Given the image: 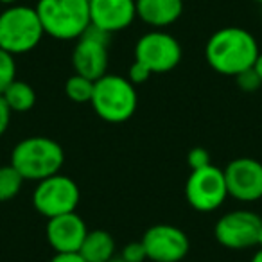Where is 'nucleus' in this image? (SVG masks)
<instances>
[{
  "instance_id": "nucleus-1",
  "label": "nucleus",
  "mask_w": 262,
  "mask_h": 262,
  "mask_svg": "<svg viewBox=\"0 0 262 262\" xmlns=\"http://www.w3.org/2000/svg\"><path fill=\"white\" fill-rule=\"evenodd\" d=\"M258 43L250 31L243 27H223L208 38L205 58L208 65L223 76H233L255 65Z\"/></svg>"
},
{
  "instance_id": "nucleus-2",
  "label": "nucleus",
  "mask_w": 262,
  "mask_h": 262,
  "mask_svg": "<svg viewBox=\"0 0 262 262\" xmlns=\"http://www.w3.org/2000/svg\"><path fill=\"white\" fill-rule=\"evenodd\" d=\"M63 164V147L47 137H29L20 140L11 153V165L29 182H41L58 174Z\"/></svg>"
},
{
  "instance_id": "nucleus-3",
  "label": "nucleus",
  "mask_w": 262,
  "mask_h": 262,
  "mask_svg": "<svg viewBox=\"0 0 262 262\" xmlns=\"http://www.w3.org/2000/svg\"><path fill=\"white\" fill-rule=\"evenodd\" d=\"M36 13L45 34L56 40H77L90 27V0H40Z\"/></svg>"
},
{
  "instance_id": "nucleus-4",
  "label": "nucleus",
  "mask_w": 262,
  "mask_h": 262,
  "mask_svg": "<svg viewBox=\"0 0 262 262\" xmlns=\"http://www.w3.org/2000/svg\"><path fill=\"white\" fill-rule=\"evenodd\" d=\"M90 104L102 120L120 124L133 117L139 104V95L135 84L127 77L104 74L94 83V95Z\"/></svg>"
},
{
  "instance_id": "nucleus-5",
  "label": "nucleus",
  "mask_w": 262,
  "mask_h": 262,
  "mask_svg": "<svg viewBox=\"0 0 262 262\" xmlns=\"http://www.w3.org/2000/svg\"><path fill=\"white\" fill-rule=\"evenodd\" d=\"M43 34L36 8L16 4L0 13V49L9 54L18 56L36 49Z\"/></svg>"
},
{
  "instance_id": "nucleus-6",
  "label": "nucleus",
  "mask_w": 262,
  "mask_h": 262,
  "mask_svg": "<svg viewBox=\"0 0 262 262\" xmlns=\"http://www.w3.org/2000/svg\"><path fill=\"white\" fill-rule=\"evenodd\" d=\"M79 187L72 178L65 174H54L38 182L33 192V205L43 217H58L76 212L79 205Z\"/></svg>"
},
{
  "instance_id": "nucleus-7",
  "label": "nucleus",
  "mask_w": 262,
  "mask_h": 262,
  "mask_svg": "<svg viewBox=\"0 0 262 262\" xmlns=\"http://www.w3.org/2000/svg\"><path fill=\"white\" fill-rule=\"evenodd\" d=\"M214 235L228 250L257 248L262 241V215L251 210H232L217 219Z\"/></svg>"
},
{
  "instance_id": "nucleus-8",
  "label": "nucleus",
  "mask_w": 262,
  "mask_h": 262,
  "mask_svg": "<svg viewBox=\"0 0 262 262\" xmlns=\"http://www.w3.org/2000/svg\"><path fill=\"white\" fill-rule=\"evenodd\" d=\"M185 198L198 212H214L228 198L225 171L215 165L190 171L185 183Z\"/></svg>"
},
{
  "instance_id": "nucleus-9",
  "label": "nucleus",
  "mask_w": 262,
  "mask_h": 262,
  "mask_svg": "<svg viewBox=\"0 0 262 262\" xmlns=\"http://www.w3.org/2000/svg\"><path fill=\"white\" fill-rule=\"evenodd\" d=\"M135 61L142 63L151 74H165L182 61V45L172 34L149 31L135 45Z\"/></svg>"
},
{
  "instance_id": "nucleus-10",
  "label": "nucleus",
  "mask_w": 262,
  "mask_h": 262,
  "mask_svg": "<svg viewBox=\"0 0 262 262\" xmlns=\"http://www.w3.org/2000/svg\"><path fill=\"white\" fill-rule=\"evenodd\" d=\"M108 41L110 34L90 24L84 34L77 38L72 51L74 72L92 81L108 74Z\"/></svg>"
},
{
  "instance_id": "nucleus-11",
  "label": "nucleus",
  "mask_w": 262,
  "mask_h": 262,
  "mask_svg": "<svg viewBox=\"0 0 262 262\" xmlns=\"http://www.w3.org/2000/svg\"><path fill=\"white\" fill-rule=\"evenodd\" d=\"M147 260L182 262L190 250V241L182 228L172 225H155L142 235Z\"/></svg>"
},
{
  "instance_id": "nucleus-12",
  "label": "nucleus",
  "mask_w": 262,
  "mask_h": 262,
  "mask_svg": "<svg viewBox=\"0 0 262 262\" xmlns=\"http://www.w3.org/2000/svg\"><path fill=\"white\" fill-rule=\"evenodd\" d=\"M228 196L243 203H253L262 198V164L255 158H235L225 169Z\"/></svg>"
},
{
  "instance_id": "nucleus-13",
  "label": "nucleus",
  "mask_w": 262,
  "mask_h": 262,
  "mask_svg": "<svg viewBox=\"0 0 262 262\" xmlns=\"http://www.w3.org/2000/svg\"><path fill=\"white\" fill-rule=\"evenodd\" d=\"M86 233V223L76 212L47 219L45 235L56 253H77Z\"/></svg>"
},
{
  "instance_id": "nucleus-14",
  "label": "nucleus",
  "mask_w": 262,
  "mask_h": 262,
  "mask_svg": "<svg viewBox=\"0 0 262 262\" xmlns=\"http://www.w3.org/2000/svg\"><path fill=\"white\" fill-rule=\"evenodd\" d=\"M135 18V0H90V24L108 34L129 27Z\"/></svg>"
},
{
  "instance_id": "nucleus-15",
  "label": "nucleus",
  "mask_w": 262,
  "mask_h": 262,
  "mask_svg": "<svg viewBox=\"0 0 262 262\" xmlns=\"http://www.w3.org/2000/svg\"><path fill=\"white\" fill-rule=\"evenodd\" d=\"M135 4L137 16L155 29L171 26L183 13V0H135Z\"/></svg>"
},
{
  "instance_id": "nucleus-16",
  "label": "nucleus",
  "mask_w": 262,
  "mask_h": 262,
  "mask_svg": "<svg viewBox=\"0 0 262 262\" xmlns=\"http://www.w3.org/2000/svg\"><path fill=\"white\" fill-rule=\"evenodd\" d=\"M115 239L106 230H88L77 253L86 262H108L115 257Z\"/></svg>"
},
{
  "instance_id": "nucleus-17",
  "label": "nucleus",
  "mask_w": 262,
  "mask_h": 262,
  "mask_svg": "<svg viewBox=\"0 0 262 262\" xmlns=\"http://www.w3.org/2000/svg\"><path fill=\"white\" fill-rule=\"evenodd\" d=\"M4 101L8 102V106L11 108V112L24 113L29 112L34 104H36V94H34V88L31 86L26 81L15 79L6 92L2 94Z\"/></svg>"
},
{
  "instance_id": "nucleus-18",
  "label": "nucleus",
  "mask_w": 262,
  "mask_h": 262,
  "mask_svg": "<svg viewBox=\"0 0 262 262\" xmlns=\"http://www.w3.org/2000/svg\"><path fill=\"white\" fill-rule=\"evenodd\" d=\"M26 180L22 178L18 171L9 165H2L0 167V203L9 201L22 190V185Z\"/></svg>"
},
{
  "instance_id": "nucleus-19",
  "label": "nucleus",
  "mask_w": 262,
  "mask_h": 262,
  "mask_svg": "<svg viewBox=\"0 0 262 262\" xmlns=\"http://www.w3.org/2000/svg\"><path fill=\"white\" fill-rule=\"evenodd\" d=\"M94 83L95 81L88 79V77H83L79 74H74L67 79L65 83V94L70 101L74 102H90L92 95H94Z\"/></svg>"
},
{
  "instance_id": "nucleus-20",
  "label": "nucleus",
  "mask_w": 262,
  "mask_h": 262,
  "mask_svg": "<svg viewBox=\"0 0 262 262\" xmlns=\"http://www.w3.org/2000/svg\"><path fill=\"white\" fill-rule=\"evenodd\" d=\"M16 79V61L15 56L0 49V95L4 94L6 88Z\"/></svg>"
},
{
  "instance_id": "nucleus-21",
  "label": "nucleus",
  "mask_w": 262,
  "mask_h": 262,
  "mask_svg": "<svg viewBox=\"0 0 262 262\" xmlns=\"http://www.w3.org/2000/svg\"><path fill=\"white\" fill-rule=\"evenodd\" d=\"M235 81H237V84H239V88L243 92H257L258 88L262 86L260 77H258V74L255 72L253 67H251V69H248V70H244V72L237 74Z\"/></svg>"
},
{
  "instance_id": "nucleus-22",
  "label": "nucleus",
  "mask_w": 262,
  "mask_h": 262,
  "mask_svg": "<svg viewBox=\"0 0 262 262\" xmlns=\"http://www.w3.org/2000/svg\"><path fill=\"white\" fill-rule=\"evenodd\" d=\"M120 257L127 262H146L147 255H146V248H144L142 241H135V243H127L122 248V253Z\"/></svg>"
},
{
  "instance_id": "nucleus-23",
  "label": "nucleus",
  "mask_w": 262,
  "mask_h": 262,
  "mask_svg": "<svg viewBox=\"0 0 262 262\" xmlns=\"http://www.w3.org/2000/svg\"><path fill=\"white\" fill-rule=\"evenodd\" d=\"M187 164L190 165V171L207 167V165L212 164L210 155H208V151L203 149V147H194V149H190L189 155H187Z\"/></svg>"
},
{
  "instance_id": "nucleus-24",
  "label": "nucleus",
  "mask_w": 262,
  "mask_h": 262,
  "mask_svg": "<svg viewBox=\"0 0 262 262\" xmlns=\"http://www.w3.org/2000/svg\"><path fill=\"white\" fill-rule=\"evenodd\" d=\"M149 77H151L149 69H147V67H144L142 63H139V61H133V65H131L129 70H127V79H129L133 84L146 83Z\"/></svg>"
},
{
  "instance_id": "nucleus-25",
  "label": "nucleus",
  "mask_w": 262,
  "mask_h": 262,
  "mask_svg": "<svg viewBox=\"0 0 262 262\" xmlns=\"http://www.w3.org/2000/svg\"><path fill=\"white\" fill-rule=\"evenodd\" d=\"M11 113H13L11 108H9L8 102L4 101V97L0 95V137L8 131L9 120H11Z\"/></svg>"
},
{
  "instance_id": "nucleus-26",
  "label": "nucleus",
  "mask_w": 262,
  "mask_h": 262,
  "mask_svg": "<svg viewBox=\"0 0 262 262\" xmlns=\"http://www.w3.org/2000/svg\"><path fill=\"white\" fill-rule=\"evenodd\" d=\"M49 262H86L79 253H56Z\"/></svg>"
},
{
  "instance_id": "nucleus-27",
  "label": "nucleus",
  "mask_w": 262,
  "mask_h": 262,
  "mask_svg": "<svg viewBox=\"0 0 262 262\" xmlns=\"http://www.w3.org/2000/svg\"><path fill=\"white\" fill-rule=\"evenodd\" d=\"M253 69H255V72L258 74V77H260V81H262V52H258L257 59H255Z\"/></svg>"
},
{
  "instance_id": "nucleus-28",
  "label": "nucleus",
  "mask_w": 262,
  "mask_h": 262,
  "mask_svg": "<svg viewBox=\"0 0 262 262\" xmlns=\"http://www.w3.org/2000/svg\"><path fill=\"white\" fill-rule=\"evenodd\" d=\"M251 262H262V246H258V250L253 253V257H251Z\"/></svg>"
},
{
  "instance_id": "nucleus-29",
  "label": "nucleus",
  "mask_w": 262,
  "mask_h": 262,
  "mask_svg": "<svg viewBox=\"0 0 262 262\" xmlns=\"http://www.w3.org/2000/svg\"><path fill=\"white\" fill-rule=\"evenodd\" d=\"M16 0H0V4H4V6H15Z\"/></svg>"
},
{
  "instance_id": "nucleus-30",
  "label": "nucleus",
  "mask_w": 262,
  "mask_h": 262,
  "mask_svg": "<svg viewBox=\"0 0 262 262\" xmlns=\"http://www.w3.org/2000/svg\"><path fill=\"white\" fill-rule=\"evenodd\" d=\"M108 262H127V260H124V258L120 257V255H119V257H117V255H115V257H113V258H110Z\"/></svg>"
},
{
  "instance_id": "nucleus-31",
  "label": "nucleus",
  "mask_w": 262,
  "mask_h": 262,
  "mask_svg": "<svg viewBox=\"0 0 262 262\" xmlns=\"http://www.w3.org/2000/svg\"><path fill=\"white\" fill-rule=\"evenodd\" d=\"M253 2H258V4H262V0H253Z\"/></svg>"
},
{
  "instance_id": "nucleus-32",
  "label": "nucleus",
  "mask_w": 262,
  "mask_h": 262,
  "mask_svg": "<svg viewBox=\"0 0 262 262\" xmlns=\"http://www.w3.org/2000/svg\"><path fill=\"white\" fill-rule=\"evenodd\" d=\"M260 246H262V241H260Z\"/></svg>"
}]
</instances>
